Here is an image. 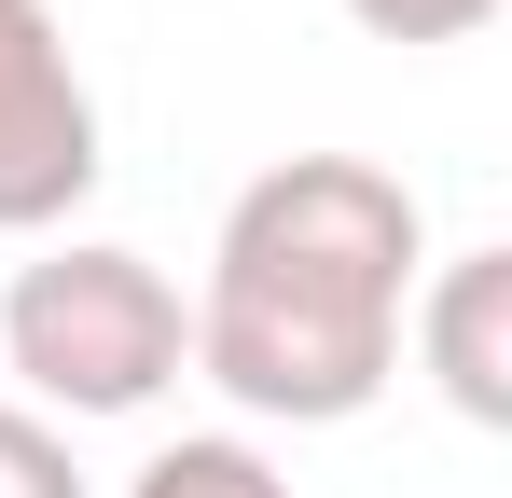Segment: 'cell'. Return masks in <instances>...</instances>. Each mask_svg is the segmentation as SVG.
<instances>
[{"instance_id": "1", "label": "cell", "mask_w": 512, "mask_h": 498, "mask_svg": "<svg viewBox=\"0 0 512 498\" xmlns=\"http://www.w3.org/2000/svg\"><path fill=\"white\" fill-rule=\"evenodd\" d=\"M429 277L416 180L374 153H277L208 236L194 374L263 429H346L402 388V305Z\"/></svg>"}, {"instance_id": "2", "label": "cell", "mask_w": 512, "mask_h": 498, "mask_svg": "<svg viewBox=\"0 0 512 498\" xmlns=\"http://www.w3.org/2000/svg\"><path fill=\"white\" fill-rule=\"evenodd\" d=\"M0 360H14L28 415H56V429L153 415L194 374V305H180L167 263H139L111 236H42L0 291Z\"/></svg>"}, {"instance_id": "3", "label": "cell", "mask_w": 512, "mask_h": 498, "mask_svg": "<svg viewBox=\"0 0 512 498\" xmlns=\"http://www.w3.org/2000/svg\"><path fill=\"white\" fill-rule=\"evenodd\" d=\"M97 83L56 0H0V236H56L97 194Z\"/></svg>"}, {"instance_id": "4", "label": "cell", "mask_w": 512, "mask_h": 498, "mask_svg": "<svg viewBox=\"0 0 512 498\" xmlns=\"http://www.w3.org/2000/svg\"><path fill=\"white\" fill-rule=\"evenodd\" d=\"M402 346L471 429H512V249H443L402 305Z\"/></svg>"}, {"instance_id": "5", "label": "cell", "mask_w": 512, "mask_h": 498, "mask_svg": "<svg viewBox=\"0 0 512 498\" xmlns=\"http://www.w3.org/2000/svg\"><path fill=\"white\" fill-rule=\"evenodd\" d=\"M125 498H291V471H277L263 443H236V429H194V443H167V457H139Z\"/></svg>"}, {"instance_id": "6", "label": "cell", "mask_w": 512, "mask_h": 498, "mask_svg": "<svg viewBox=\"0 0 512 498\" xmlns=\"http://www.w3.org/2000/svg\"><path fill=\"white\" fill-rule=\"evenodd\" d=\"M0 498H84V471H70V429L28 402H0Z\"/></svg>"}, {"instance_id": "7", "label": "cell", "mask_w": 512, "mask_h": 498, "mask_svg": "<svg viewBox=\"0 0 512 498\" xmlns=\"http://www.w3.org/2000/svg\"><path fill=\"white\" fill-rule=\"evenodd\" d=\"M374 42H471V28H499V0H346Z\"/></svg>"}]
</instances>
